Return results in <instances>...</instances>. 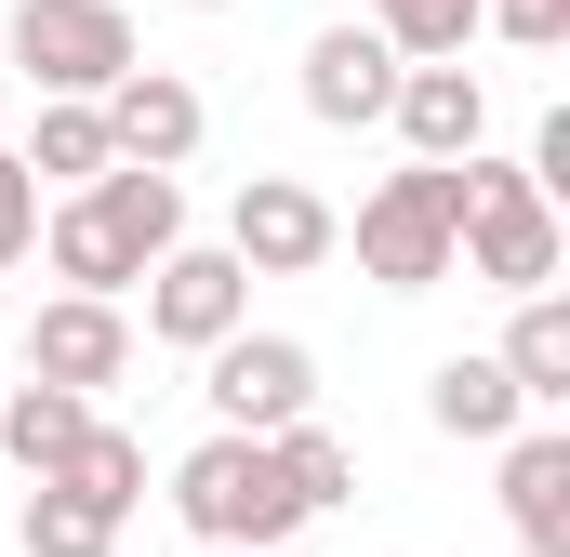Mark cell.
Wrapping results in <instances>:
<instances>
[{"label":"cell","mask_w":570,"mask_h":557,"mask_svg":"<svg viewBox=\"0 0 570 557\" xmlns=\"http://www.w3.org/2000/svg\"><path fill=\"white\" fill-rule=\"evenodd\" d=\"M199 399H213V438H279V424L318 412V359L292 332H226L199 359Z\"/></svg>","instance_id":"cell-7"},{"label":"cell","mask_w":570,"mask_h":557,"mask_svg":"<svg viewBox=\"0 0 570 557\" xmlns=\"http://www.w3.org/2000/svg\"><path fill=\"white\" fill-rule=\"evenodd\" d=\"M40 253V186H27V159L0 146V266H27Z\"/></svg>","instance_id":"cell-23"},{"label":"cell","mask_w":570,"mask_h":557,"mask_svg":"<svg viewBox=\"0 0 570 557\" xmlns=\"http://www.w3.org/2000/svg\"><path fill=\"white\" fill-rule=\"evenodd\" d=\"M345 240H358V278H372V292H438V278H451V173H425V159L385 173Z\"/></svg>","instance_id":"cell-5"},{"label":"cell","mask_w":570,"mask_h":557,"mask_svg":"<svg viewBox=\"0 0 570 557\" xmlns=\"http://www.w3.org/2000/svg\"><path fill=\"white\" fill-rule=\"evenodd\" d=\"M173 518H186V545H226V557H279L305 531V505H292L266 438H199L173 465Z\"/></svg>","instance_id":"cell-3"},{"label":"cell","mask_w":570,"mask_h":557,"mask_svg":"<svg viewBox=\"0 0 570 557\" xmlns=\"http://www.w3.org/2000/svg\"><path fill=\"white\" fill-rule=\"evenodd\" d=\"M504 531H518V557H570V424L504 438Z\"/></svg>","instance_id":"cell-13"},{"label":"cell","mask_w":570,"mask_h":557,"mask_svg":"<svg viewBox=\"0 0 570 557\" xmlns=\"http://www.w3.org/2000/svg\"><path fill=\"white\" fill-rule=\"evenodd\" d=\"M504 385H518V412L544 424V412H570V292H531L518 319H504Z\"/></svg>","instance_id":"cell-14"},{"label":"cell","mask_w":570,"mask_h":557,"mask_svg":"<svg viewBox=\"0 0 570 557\" xmlns=\"http://www.w3.org/2000/svg\"><path fill=\"white\" fill-rule=\"evenodd\" d=\"M27 491H67V505H94V518L120 531V518L146 505V438H134V424H107V412H94V438H80V451H67L53 478H27Z\"/></svg>","instance_id":"cell-16"},{"label":"cell","mask_w":570,"mask_h":557,"mask_svg":"<svg viewBox=\"0 0 570 557\" xmlns=\"http://www.w3.org/2000/svg\"><path fill=\"white\" fill-rule=\"evenodd\" d=\"M13 159H27V186H40V199H53V186L80 199L94 173H120V146H107V107H40V134L13 146Z\"/></svg>","instance_id":"cell-18"},{"label":"cell","mask_w":570,"mask_h":557,"mask_svg":"<svg viewBox=\"0 0 570 557\" xmlns=\"http://www.w3.org/2000/svg\"><path fill=\"white\" fill-rule=\"evenodd\" d=\"M13 545H27V557H107L120 531H107L94 505H67V491H27V518H13Z\"/></svg>","instance_id":"cell-21"},{"label":"cell","mask_w":570,"mask_h":557,"mask_svg":"<svg viewBox=\"0 0 570 557\" xmlns=\"http://www.w3.org/2000/svg\"><path fill=\"white\" fill-rule=\"evenodd\" d=\"M13 80L40 94V107H107L120 80H134V13L120 0H13Z\"/></svg>","instance_id":"cell-4"},{"label":"cell","mask_w":570,"mask_h":557,"mask_svg":"<svg viewBox=\"0 0 570 557\" xmlns=\"http://www.w3.org/2000/svg\"><path fill=\"white\" fill-rule=\"evenodd\" d=\"M186 240V186L173 173H94L80 199H40V266L94 305H120L159 253Z\"/></svg>","instance_id":"cell-1"},{"label":"cell","mask_w":570,"mask_h":557,"mask_svg":"<svg viewBox=\"0 0 570 557\" xmlns=\"http://www.w3.org/2000/svg\"><path fill=\"white\" fill-rule=\"evenodd\" d=\"M213 134V107H199V80H173V67H134L120 94H107V146H120V173H186Z\"/></svg>","instance_id":"cell-10"},{"label":"cell","mask_w":570,"mask_h":557,"mask_svg":"<svg viewBox=\"0 0 570 557\" xmlns=\"http://www.w3.org/2000/svg\"><path fill=\"white\" fill-rule=\"evenodd\" d=\"M451 266L491 278V292H518V305H531V292H558V266H570V226L531 199V173H518V159H491V146H478V159H451Z\"/></svg>","instance_id":"cell-2"},{"label":"cell","mask_w":570,"mask_h":557,"mask_svg":"<svg viewBox=\"0 0 570 557\" xmlns=\"http://www.w3.org/2000/svg\"><path fill=\"white\" fill-rule=\"evenodd\" d=\"M186 13H239V0H186Z\"/></svg>","instance_id":"cell-24"},{"label":"cell","mask_w":570,"mask_h":557,"mask_svg":"<svg viewBox=\"0 0 570 557\" xmlns=\"http://www.w3.org/2000/svg\"><path fill=\"white\" fill-rule=\"evenodd\" d=\"M425 424H438V438H464V451H504L531 412H518L504 359H438V372H425Z\"/></svg>","instance_id":"cell-15"},{"label":"cell","mask_w":570,"mask_h":557,"mask_svg":"<svg viewBox=\"0 0 570 557\" xmlns=\"http://www.w3.org/2000/svg\"><path fill=\"white\" fill-rule=\"evenodd\" d=\"M80 438H94V399H67V385H27V372L0 385V451H13L27 478H53Z\"/></svg>","instance_id":"cell-17"},{"label":"cell","mask_w":570,"mask_h":557,"mask_svg":"<svg viewBox=\"0 0 570 557\" xmlns=\"http://www.w3.org/2000/svg\"><path fill=\"white\" fill-rule=\"evenodd\" d=\"M399 146L425 159V173H451V159H478V134H491V94H478V67H399Z\"/></svg>","instance_id":"cell-12"},{"label":"cell","mask_w":570,"mask_h":557,"mask_svg":"<svg viewBox=\"0 0 570 557\" xmlns=\"http://www.w3.org/2000/svg\"><path fill=\"white\" fill-rule=\"evenodd\" d=\"M13 359H27V385L107 399V385H134V319H120V305H94V292H53V305L13 332Z\"/></svg>","instance_id":"cell-9"},{"label":"cell","mask_w":570,"mask_h":557,"mask_svg":"<svg viewBox=\"0 0 570 557\" xmlns=\"http://www.w3.org/2000/svg\"><path fill=\"white\" fill-rule=\"evenodd\" d=\"M266 451H279V478H292V505H305V518H332V505H358V451H345V438H332L318 412H305V424H279Z\"/></svg>","instance_id":"cell-19"},{"label":"cell","mask_w":570,"mask_h":557,"mask_svg":"<svg viewBox=\"0 0 570 557\" xmlns=\"http://www.w3.org/2000/svg\"><path fill=\"white\" fill-rule=\"evenodd\" d=\"M385 107H399V53L372 27H318L305 40V120L318 134H372Z\"/></svg>","instance_id":"cell-11"},{"label":"cell","mask_w":570,"mask_h":557,"mask_svg":"<svg viewBox=\"0 0 570 557\" xmlns=\"http://www.w3.org/2000/svg\"><path fill=\"white\" fill-rule=\"evenodd\" d=\"M199 557H226V545H199Z\"/></svg>","instance_id":"cell-25"},{"label":"cell","mask_w":570,"mask_h":557,"mask_svg":"<svg viewBox=\"0 0 570 557\" xmlns=\"http://www.w3.org/2000/svg\"><path fill=\"white\" fill-rule=\"evenodd\" d=\"M226 332H253V278L226 240H173L159 266H146V345H186V359H213Z\"/></svg>","instance_id":"cell-8"},{"label":"cell","mask_w":570,"mask_h":557,"mask_svg":"<svg viewBox=\"0 0 570 557\" xmlns=\"http://www.w3.org/2000/svg\"><path fill=\"white\" fill-rule=\"evenodd\" d=\"M478 27L518 40V53H558V40H570V0H478Z\"/></svg>","instance_id":"cell-22"},{"label":"cell","mask_w":570,"mask_h":557,"mask_svg":"<svg viewBox=\"0 0 570 557\" xmlns=\"http://www.w3.org/2000/svg\"><path fill=\"white\" fill-rule=\"evenodd\" d=\"M226 253L239 278H318L345 253V213L305 186V173H239V199H226Z\"/></svg>","instance_id":"cell-6"},{"label":"cell","mask_w":570,"mask_h":557,"mask_svg":"<svg viewBox=\"0 0 570 557\" xmlns=\"http://www.w3.org/2000/svg\"><path fill=\"white\" fill-rule=\"evenodd\" d=\"M372 40H385L399 67H464V40H478V0H372Z\"/></svg>","instance_id":"cell-20"}]
</instances>
